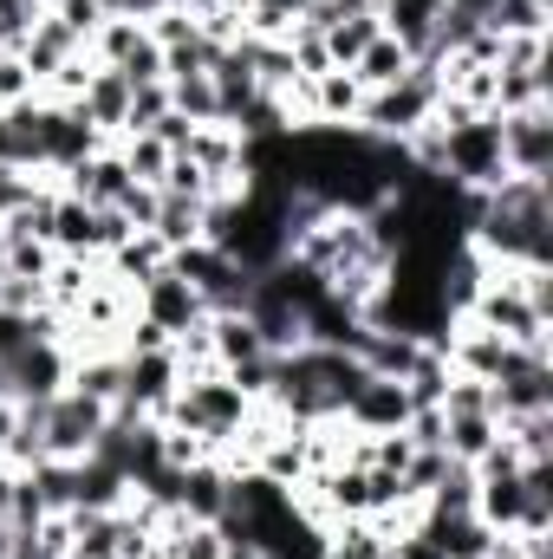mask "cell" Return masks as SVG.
<instances>
[{
  "mask_svg": "<svg viewBox=\"0 0 553 559\" xmlns=\"http://www.w3.org/2000/svg\"><path fill=\"white\" fill-rule=\"evenodd\" d=\"M489 267H553V182L541 176H502L475 195L469 235Z\"/></svg>",
  "mask_w": 553,
  "mask_h": 559,
  "instance_id": "obj_1",
  "label": "cell"
},
{
  "mask_svg": "<svg viewBox=\"0 0 553 559\" xmlns=\"http://www.w3.org/2000/svg\"><path fill=\"white\" fill-rule=\"evenodd\" d=\"M248 411H255V397H248L228 371H202V378H183V384H176V397H169L163 423H169V429L202 436V442H209V455L222 462V449L242 436Z\"/></svg>",
  "mask_w": 553,
  "mask_h": 559,
  "instance_id": "obj_2",
  "label": "cell"
},
{
  "mask_svg": "<svg viewBox=\"0 0 553 559\" xmlns=\"http://www.w3.org/2000/svg\"><path fill=\"white\" fill-rule=\"evenodd\" d=\"M436 98H443V85H436V59H416L398 85L365 92V105H358V131L378 138V143H404V138H416V131L436 118Z\"/></svg>",
  "mask_w": 553,
  "mask_h": 559,
  "instance_id": "obj_3",
  "label": "cell"
},
{
  "mask_svg": "<svg viewBox=\"0 0 553 559\" xmlns=\"http://www.w3.org/2000/svg\"><path fill=\"white\" fill-rule=\"evenodd\" d=\"M462 319H475L482 332L508 338L515 352H541V358H553V319L528 306V293L515 286V267H489L482 293L469 299V312H462Z\"/></svg>",
  "mask_w": 553,
  "mask_h": 559,
  "instance_id": "obj_4",
  "label": "cell"
},
{
  "mask_svg": "<svg viewBox=\"0 0 553 559\" xmlns=\"http://www.w3.org/2000/svg\"><path fill=\"white\" fill-rule=\"evenodd\" d=\"M436 131H443V176L456 189L482 195V189H495L508 176V163H502V118L495 111L462 118V124H436Z\"/></svg>",
  "mask_w": 553,
  "mask_h": 559,
  "instance_id": "obj_5",
  "label": "cell"
},
{
  "mask_svg": "<svg viewBox=\"0 0 553 559\" xmlns=\"http://www.w3.org/2000/svg\"><path fill=\"white\" fill-rule=\"evenodd\" d=\"M33 417H39L46 462H85V455L98 449L105 423H111V404H98V397H85V391H72V384H66L59 397L33 404Z\"/></svg>",
  "mask_w": 553,
  "mask_h": 559,
  "instance_id": "obj_6",
  "label": "cell"
},
{
  "mask_svg": "<svg viewBox=\"0 0 553 559\" xmlns=\"http://www.w3.org/2000/svg\"><path fill=\"white\" fill-rule=\"evenodd\" d=\"M85 59L118 72L125 85H156L163 79V46L143 33V20H131V13H105V26L85 39Z\"/></svg>",
  "mask_w": 553,
  "mask_h": 559,
  "instance_id": "obj_7",
  "label": "cell"
},
{
  "mask_svg": "<svg viewBox=\"0 0 553 559\" xmlns=\"http://www.w3.org/2000/svg\"><path fill=\"white\" fill-rule=\"evenodd\" d=\"M169 274L189 280L196 299H202L209 312H242V306H248V286H255V274H248L242 261H228L215 241H189V248H176V254H169Z\"/></svg>",
  "mask_w": 553,
  "mask_h": 559,
  "instance_id": "obj_8",
  "label": "cell"
},
{
  "mask_svg": "<svg viewBox=\"0 0 553 559\" xmlns=\"http://www.w3.org/2000/svg\"><path fill=\"white\" fill-rule=\"evenodd\" d=\"M92 150H105V131L79 111V105H52V98H39V169L46 176H72Z\"/></svg>",
  "mask_w": 553,
  "mask_h": 559,
  "instance_id": "obj_9",
  "label": "cell"
},
{
  "mask_svg": "<svg viewBox=\"0 0 553 559\" xmlns=\"http://www.w3.org/2000/svg\"><path fill=\"white\" fill-rule=\"evenodd\" d=\"M502 163H508V176L553 182V98L528 105V111H502Z\"/></svg>",
  "mask_w": 553,
  "mask_h": 559,
  "instance_id": "obj_10",
  "label": "cell"
},
{
  "mask_svg": "<svg viewBox=\"0 0 553 559\" xmlns=\"http://www.w3.org/2000/svg\"><path fill=\"white\" fill-rule=\"evenodd\" d=\"M66 378H72V352L59 338H33L7 358V397L13 404H46L66 391Z\"/></svg>",
  "mask_w": 553,
  "mask_h": 559,
  "instance_id": "obj_11",
  "label": "cell"
},
{
  "mask_svg": "<svg viewBox=\"0 0 553 559\" xmlns=\"http://www.w3.org/2000/svg\"><path fill=\"white\" fill-rule=\"evenodd\" d=\"M489 391H495V423L553 411V358H541V352H515Z\"/></svg>",
  "mask_w": 553,
  "mask_h": 559,
  "instance_id": "obj_12",
  "label": "cell"
},
{
  "mask_svg": "<svg viewBox=\"0 0 553 559\" xmlns=\"http://www.w3.org/2000/svg\"><path fill=\"white\" fill-rule=\"evenodd\" d=\"M138 319H150L163 338H183L189 325H202V319H209V306L196 299V286H189V280L163 267L156 280H143V286H138Z\"/></svg>",
  "mask_w": 553,
  "mask_h": 559,
  "instance_id": "obj_13",
  "label": "cell"
},
{
  "mask_svg": "<svg viewBox=\"0 0 553 559\" xmlns=\"http://www.w3.org/2000/svg\"><path fill=\"white\" fill-rule=\"evenodd\" d=\"M339 417L352 423L358 436H391V429H404V417H411V397H404L398 378H372V371H365Z\"/></svg>",
  "mask_w": 553,
  "mask_h": 559,
  "instance_id": "obj_14",
  "label": "cell"
},
{
  "mask_svg": "<svg viewBox=\"0 0 553 559\" xmlns=\"http://www.w3.org/2000/svg\"><path fill=\"white\" fill-rule=\"evenodd\" d=\"M59 189H66V195H79V202H92V209H118V195L131 189V169H125L118 143H105V150H92V156H85Z\"/></svg>",
  "mask_w": 553,
  "mask_h": 559,
  "instance_id": "obj_15",
  "label": "cell"
},
{
  "mask_svg": "<svg viewBox=\"0 0 553 559\" xmlns=\"http://www.w3.org/2000/svg\"><path fill=\"white\" fill-rule=\"evenodd\" d=\"M443 13H449V0H378V26H385L411 59H423V52L436 46Z\"/></svg>",
  "mask_w": 553,
  "mask_h": 559,
  "instance_id": "obj_16",
  "label": "cell"
},
{
  "mask_svg": "<svg viewBox=\"0 0 553 559\" xmlns=\"http://www.w3.org/2000/svg\"><path fill=\"white\" fill-rule=\"evenodd\" d=\"M176 514L183 521H222L228 514V468L209 455V462H189L176 475Z\"/></svg>",
  "mask_w": 553,
  "mask_h": 559,
  "instance_id": "obj_17",
  "label": "cell"
},
{
  "mask_svg": "<svg viewBox=\"0 0 553 559\" xmlns=\"http://www.w3.org/2000/svg\"><path fill=\"white\" fill-rule=\"evenodd\" d=\"M13 52H20V59H26V72H33V79L46 85V79H52V72H59V66H66L72 52H85V46H79V39H72V33H66V26L52 20V13H39V20L26 26V39H20Z\"/></svg>",
  "mask_w": 553,
  "mask_h": 559,
  "instance_id": "obj_18",
  "label": "cell"
},
{
  "mask_svg": "<svg viewBox=\"0 0 553 559\" xmlns=\"http://www.w3.org/2000/svg\"><path fill=\"white\" fill-rule=\"evenodd\" d=\"M209 345H215V365H222V371H242V365L274 358V352L261 345V332L248 325V312H209Z\"/></svg>",
  "mask_w": 553,
  "mask_h": 559,
  "instance_id": "obj_19",
  "label": "cell"
},
{
  "mask_svg": "<svg viewBox=\"0 0 553 559\" xmlns=\"http://www.w3.org/2000/svg\"><path fill=\"white\" fill-rule=\"evenodd\" d=\"M72 105H79V111H85V118H92V124L105 131V143H111V138H125V111H131V85H125L118 72H105V66H92V85H85V92H79Z\"/></svg>",
  "mask_w": 553,
  "mask_h": 559,
  "instance_id": "obj_20",
  "label": "cell"
},
{
  "mask_svg": "<svg viewBox=\"0 0 553 559\" xmlns=\"http://www.w3.org/2000/svg\"><path fill=\"white\" fill-rule=\"evenodd\" d=\"M358 105H365V85L352 79V66H332L313 79V124H358Z\"/></svg>",
  "mask_w": 553,
  "mask_h": 559,
  "instance_id": "obj_21",
  "label": "cell"
},
{
  "mask_svg": "<svg viewBox=\"0 0 553 559\" xmlns=\"http://www.w3.org/2000/svg\"><path fill=\"white\" fill-rule=\"evenodd\" d=\"M92 202H79V195H52V209H46V241H52V254H92ZM98 261V254H92Z\"/></svg>",
  "mask_w": 553,
  "mask_h": 559,
  "instance_id": "obj_22",
  "label": "cell"
},
{
  "mask_svg": "<svg viewBox=\"0 0 553 559\" xmlns=\"http://www.w3.org/2000/svg\"><path fill=\"white\" fill-rule=\"evenodd\" d=\"M163 267H169V248H163V241H156L150 228H138L131 241H118V248L105 254V274H111V280H125L131 293H138L143 280H156Z\"/></svg>",
  "mask_w": 553,
  "mask_h": 559,
  "instance_id": "obj_23",
  "label": "cell"
},
{
  "mask_svg": "<svg viewBox=\"0 0 553 559\" xmlns=\"http://www.w3.org/2000/svg\"><path fill=\"white\" fill-rule=\"evenodd\" d=\"M66 384L118 411V404H125V352H79V358H72V378H66Z\"/></svg>",
  "mask_w": 553,
  "mask_h": 559,
  "instance_id": "obj_24",
  "label": "cell"
},
{
  "mask_svg": "<svg viewBox=\"0 0 553 559\" xmlns=\"http://www.w3.org/2000/svg\"><path fill=\"white\" fill-rule=\"evenodd\" d=\"M475 20H482L495 39H548V26H553V13L534 7V0H489Z\"/></svg>",
  "mask_w": 553,
  "mask_h": 559,
  "instance_id": "obj_25",
  "label": "cell"
},
{
  "mask_svg": "<svg viewBox=\"0 0 553 559\" xmlns=\"http://www.w3.org/2000/svg\"><path fill=\"white\" fill-rule=\"evenodd\" d=\"M411 66H416L411 52H404V46H398L391 33H378V39H372V46H365V52L352 59V79H358L365 92H385V85H398V79H404Z\"/></svg>",
  "mask_w": 553,
  "mask_h": 559,
  "instance_id": "obj_26",
  "label": "cell"
},
{
  "mask_svg": "<svg viewBox=\"0 0 553 559\" xmlns=\"http://www.w3.org/2000/svg\"><path fill=\"white\" fill-rule=\"evenodd\" d=\"M92 280H98V261H92V254H59L52 274H46V306H52L59 319H72V306L92 293Z\"/></svg>",
  "mask_w": 553,
  "mask_h": 559,
  "instance_id": "obj_27",
  "label": "cell"
},
{
  "mask_svg": "<svg viewBox=\"0 0 553 559\" xmlns=\"http://www.w3.org/2000/svg\"><path fill=\"white\" fill-rule=\"evenodd\" d=\"M495 436H502V423L495 417H443V455L475 468V462L495 449Z\"/></svg>",
  "mask_w": 553,
  "mask_h": 559,
  "instance_id": "obj_28",
  "label": "cell"
},
{
  "mask_svg": "<svg viewBox=\"0 0 553 559\" xmlns=\"http://www.w3.org/2000/svg\"><path fill=\"white\" fill-rule=\"evenodd\" d=\"M202 209L209 202H183V195H163L156 202V222H150V235L176 254V248H189V241H202Z\"/></svg>",
  "mask_w": 553,
  "mask_h": 559,
  "instance_id": "obj_29",
  "label": "cell"
},
{
  "mask_svg": "<svg viewBox=\"0 0 553 559\" xmlns=\"http://www.w3.org/2000/svg\"><path fill=\"white\" fill-rule=\"evenodd\" d=\"M391 540L378 521H332L326 527V559H385Z\"/></svg>",
  "mask_w": 553,
  "mask_h": 559,
  "instance_id": "obj_30",
  "label": "cell"
},
{
  "mask_svg": "<svg viewBox=\"0 0 553 559\" xmlns=\"http://www.w3.org/2000/svg\"><path fill=\"white\" fill-rule=\"evenodd\" d=\"M52 241H39V235H7V248H0V274L13 280H39L46 286V274H52Z\"/></svg>",
  "mask_w": 553,
  "mask_h": 559,
  "instance_id": "obj_31",
  "label": "cell"
},
{
  "mask_svg": "<svg viewBox=\"0 0 553 559\" xmlns=\"http://www.w3.org/2000/svg\"><path fill=\"white\" fill-rule=\"evenodd\" d=\"M385 26H378V13H352V20H332L319 39H326V52H332V66H352L372 39H378Z\"/></svg>",
  "mask_w": 553,
  "mask_h": 559,
  "instance_id": "obj_32",
  "label": "cell"
},
{
  "mask_svg": "<svg viewBox=\"0 0 553 559\" xmlns=\"http://www.w3.org/2000/svg\"><path fill=\"white\" fill-rule=\"evenodd\" d=\"M118 156H125V169H131V182H163V169H169V150L150 138V131H131V138H118Z\"/></svg>",
  "mask_w": 553,
  "mask_h": 559,
  "instance_id": "obj_33",
  "label": "cell"
},
{
  "mask_svg": "<svg viewBox=\"0 0 553 559\" xmlns=\"http://www.w3.org/2000/svg\"><path fill=\"white\" fill-rule=\"evenodd\" d=\"M502 436L521 449V462H548L553 455V411H534V417H508Z\"/></svg>",
  "mask_w": 553,
  "mask_h": 559,
  "instance_id": "obj_34",
  "label": "cell"
},
{
  "mask_svg": "<svg viewBox=\"0 0 553 559\" xmlns=\"http://www.w3.org/2000/svg\"><path fill=\"white\" fill-rule=\"evenodd\" d=\"M39 98V79L26 72V59L13 52V46H0V111H13V105H33Z\"/></svg>",
  "mask_w": 553,
  "mask_h": 559,
  "instance_id": "obj_35",
  "label": "cell"
},
{
  "mask_svg": "<svg viewBox=\"0 0 553 559\" xmlns=\"http://www.w3.org/2000/svg\"><path fill=\"white\" fill-rule=\"evenodd\" d=\"M163 111H169V85H163V79H156V85H131V111H125V138H131V131H150V124H156ZM111 143H118V138H111Z\"/></svg>",
  "mask_w": 553,
  "mask_h": 559,
  "instance_id": "obj_36",
  "label": "cell"
},
{
  "mask_svg": "<svg viewBox=\"0 0 553 559\" xmlns=\"http://www.w3.org/2000/svg\"><path fill=\"white\" fill-rule=\"evenodd\" d=\"M143 33H150V39H156V46L169 52V46H189V39H196L202 26H196V13H189V7H163L156 20H143Z\"/></svg>",
  "mask_w": 553,
  "mask_h": 559,
  "instance_id": "obj_37",
  "label": "cell"
},
{
  "mask_svg": "<svg viewBox=\"0 0 553 559\" xmlns=\"http://www.w3.org/2000/svg\"><path fill=\"white\" fill-rule=\"evenodd\" d=\"M52 20H59V26L85 46V39L105 26V7H98V0H59V7H52Z\"/></svg>",
  "mask_w": 553,
  "mask_h": 559,
  "instance_id": "obj_38",
  "label": "cell"
},
{
  "mask_svg": "<svg viewBox=\"0 0 553 559\" xmlns=\"http://www.w3.org/2000/svg\"><path fill=\"white\" fill-rule=\"evenodd\" d=\"M131 235H138V228L125 222V209H98V215H92V254H98V261H105L118 241H131Z\"/></svg>",
  "mask_w": 553,
  "mask_h": 559,
  "instance_id": "obj_39",
  "label": "cell"
},
{
  "mask_svg": "<svg viewBox=\"0 0 553 559\" xmlns=\"http://www.w3.org/2000/svg\"><path fill=\"white\" fill-rule=\"evenodd\" d=\"M39 306H46V286L39 280L0 274V312H39Z\"/></svg>",
  "mask_w": 553,
  "mask_h": 559,
  "instance_id": "obj_40",
  "label": "cell"
},
{
  "mask_svg": "<svg viewBox=\"0 0 553 559\" xmlns=\"http://www.w3.org/2000/svg\"><path fill=\"white\" fill-rule=\"evenodd\" d=\"M156 202H163V189H150V182H131V189L118 195V209H125L131 228H150V222H156Z\"/></svg>",
  "mask_w": 553,
  "mask_h": 559,
  "instance_id": "obj_41",
  "label": "cell"
},
{
  "mask_svg": "<svg viewBox=\"0 0 553 559\" xmlns=\"http://www.w3.org/2000/svg\"><path fill=\"white\" fill-rule=\"evenodd\" d=\"M385 559H443V554H436V547L411 527V534H398V540H391V554H385Z\"/></svg>",
  "mask_w": 553,
  "mask_h": 559,
  "instance_id": "obj_42",
  "label": "cell"
},
{
  "mask_svg": "<svg viewBox=\"0 0 553 559\" xmlns=\"http://www.w3.org/2000/svg\"><path fill=\"white\" fill-rule=\"evenodd\" d=\"M13 429H20V404L0 397V455H7V442H13Z\"/></svg>",
  "mask_w": 553,
  "mask_h": 559,
  "instance_id": "obj_43",
  "label": "cell"
},
{
  "mask_svg": "<svg viewBox=\"0 0 553 559\" xmlns=\"http://www.w3.org/2000/svg\"><path fill=\"white\" fill-rule=\"evenodd\" d=\"M222 559H268V554H261V547H248V540H228V547H222Z\"/></svg>",
  "mask_w": 553,
  "mask_h": 559,
  "instance_id": "obj_44",
  "label": "cell"
},
{
  "mask_svg": "<svg viewBox=\"0 0 553 559\" xmlns=\"http://www.w3.org/2000/svg\"><path fill=\"white\" fill-rule=\"evenodd\" d=\"M176 7H189V13H209V7H215V0H176Z\"/></svg>",
  "mask_w": 553,
  "mask_h": 559,
  "instance_id": "obj_45",
  "label": "cell"
},
{
  "mask_svg": "<svg viewBox=\"0 0 553 559\" xmlns=\"http://www.w3.org/2000/svg\"><path fill=\"white\" fill-rule=\"evenodd\" d=\"M449 7H462V13H482V7H489V0H449Z\"/></svg>",
  "mask_w": 553,
  "mask_h": 559,
  "instance_id": "obj_46",
  "label": "cell"
},
{
  "mask_svg": "<svg viewBox=\"0 0 553 559\" xmlns=\"http://www.w3.org/2000/svg\"><path fill=\"white\" fill-rule=\"evenodd\" d=\"M52 7H59V0H33V13H52Z\"/></svg>",
  "mask_w": 553,
  "mask_h": 559,
  "instance_id": "obj_47",
  "label": "cell"
},
{
  "mask_svg": "<svg viewBox=\"0 0 553 559\" xmlns=\"http://www.w3.org/2000/svg\"><path fill=\"white\" fill-rule=\"evenodd\" d=\"M0 248H7V215H0Z\"/></svg>",
  "mask_w": 553,
  "mask_h": 559,
  "instance_id": "obj_48",
  "label": "cell"
},
{
  "mask_svg": "<svg viewBox=\"0 0 553 559\" xmlns=\"http://www.w3.org/2000/svg\"><path fill=\"white\" fill-rule=\"evenodd\" d=\"M534 7H548V13H553V0H534Z\"/></svg>",
  "mask_w": 553,
  "mask_h": 559,
  "instance_id": "obj_49",
  "label": "cell"
},
{
  "mask_svg": "<svg viewBox=\"0 0 553 559\" xmlns=\"http://www.w3.org/2000/svg\"><path fill=\"white\" fill-rule=\"evenodd\" d=\"M482 559H489V554H482Z\"/></svg>",
  "mask_w": 553,
  "mask_h": 559,
  "instance_id": "obj_50",
  "label": "cell"
}]
</instances>
